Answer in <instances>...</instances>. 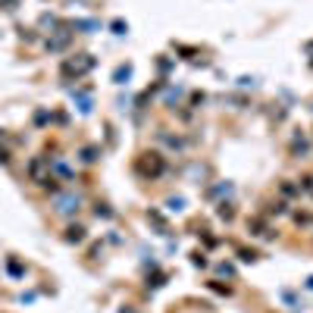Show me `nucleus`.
I'll use <instances>...</instances> for the list:
<instances>
[{"label":"nucleus","instance_id":"nucleus-7","mask_svg":"<svg viewBox=\"0 0 313 313\" xmlns=\"http://www.w3.org/2000/svg\"><path fill=\"white\" fill-rule=\"evenodd\" d=\"M129 75H132V66H119V69H116V85H125V82H129Z\"/></svg>","mask_w":313,"mask_h":313},{"label":"nucleus","instance_id":"nucleus-13","mask_svg":"<svg viewBox=\"0 0 313 313\" xmlns=\"http://www.w3.org/2000/svg\"><path fill=\"white\" fill-rule=\"evenodd\" d=\"M307 288H313V276H310V279H307Z\"/></svg>","mask_w":313,"mask_h":313},{"label":"nucleus","instance_id":"nucleus-11","mask_svg":"<svg viewBox=\"0 0 313 313\" xmlns=\"http://www.w3.org/2000/svg\"><path fill=\"white\" fill-rule=\"evenodd\" d=\"M113 31L116 34H125V31H129V25H125V22H113Z\"/></svg>","mask_w":313,"mask_h":313},{"label":"nucleus","instance_id":"nucleus-12","mask_svg":"<svg viewBox=\"0 0 313 313\" xmlns=\"http://www.w3.org/2000/svg\"><path fill=\"white\" fill-rule=\"evenodd\" d=\"M182 204H185L182 198H176V201H169V210H182Z\"/></svg>","mask_w":313,"mask_h":313},{"label":"nucleus","instance_id":"nucleus-10","mask_svg":"<svg viewBox=\"0 0 313 313\" xmlns=\"http://www.w3.org/2000/svg\"><path fill=\"white\" fill-rule=\"evenodd\" d=\"M301 188H304L307 194H313V176H304V179H301Z\"/></svg>","mask_w":313,"mask_h":313},{"label":"nucleus","instance_id":"nucleus-1","mask_svg":"<svg viewBox=\"0 0 313 313\" xmlns=\"http://www.w3.org/2000/svg\"><path fill=\"white\" fill-rule=\"evenodd\" d=\"M91 69H94V56L91 53H75V56H69V60L63 63V75L82 78L85 72H91Z\"/></svg>","mask_w":313,"mask_h":313},{"label":"nucleus","instance_id":"nucleus-6","mask_svg":"<svg viewBox=\"0 0 313 313\" xmlns=\"http://www.w3.org/2000/svg\"><path fill=\"white\" fill-rule=\"evenodd\" d=\"M50 169H53V172H60L63 179H72V172H69V166L63 163V160H50Z\"/></svg>","mask_w":313,"mask_h":313},{"label":"nucleus","instance_id":"nucleus-8","mask_svg":"<svg viewBox=\"0 0 313 313\" xmlns=\"http://www.w3.org/2000/svg\"><path fill=\"white\" fill-rule=\"evenodd\" d=\"M75 28H85V34H91V31H97L100 25H97V22H88V19H78V22H75Z\"/></svg>","mask_w":313,"mask_h":313},{"label":"nucleus","instance_id":"nucleus-2","mask_svg":"<svg viewBox=\"0 0 313 313\" xmlns=\"http://www.w3.org/2000/svg\"><path fill=\"white\" fill-rule=\"evenodd\" d=\"M78 204H82V198H78V194H60V198H56V213L69 216V213L78 210Z\"/></svg>","mask_w":313,"mask_h":313},{"label":"nucleus","instance_id":"nucleus-9","mask_svg":"<svg viewBox=\"0 0 313 313\" xmlns=\"http://www.w3.org/2000/svg\"><path fill=\"white\" fill-rule=\"evenodd\" d=\"M82 160H85V163H94V160H97V150H94V147H85V150H82Z\"/></svg>","mask_w":313,"mask_h":313},{"label":"nucleus","instance_id":"nucleus-4","mask_svg":"<svg viewBox=\"0 0 313 313\" xmlns=\"http://www.w3.org/2000/svg\"><path fill=\"white\" fill-rule=\"evenodd\" d=\"M66 241H69V245H82V241H85V229L82 226H69L66 229Z\"/></svg>","mask_w":313,"mask_h":313},{"label":"nucleus","instance_id":"nucleus-14","mask_svg":"<svg viewBox=\"0 0 313 313\" xmlns=\"http://www.w3.org/2000/svg\"><path fill=\"white\" fill-rule=\"evenodd\" d=\"M122 313H135V310H122Z\"/></svg>","mask_w":313,"mask_h":313},{"label":"nucleus","instance_id":"nucleus-3","mask_svg":"<svg viewBox=\"0 0 313 313\" xmlns=\"http://www.w3.org/2000/svg\"><path fill=\"white\" fill-rule=\"evenodd\" d=\"M47 163H50V160H44V157H34L31 163H28V176H31L34 182H41V179H44V166H47Z\"/></svg>","mask_w":313,"mask_h":313},{"label":"nucleus","instance_id":"nucleus-5","mask_svg":"<svg viewBox=\"0 0 313 313\" xmlns=\"http://www.w3.org/2000/svg\"><path fill=\"white\" fill-rule=\"evenodd\" d=\"M307 150H310V144H307V138H304V135H295V138H292V154H298V157H304V154H307Z\"/></svg>","mask_w":313,"mask_h":313}]
</instances>
